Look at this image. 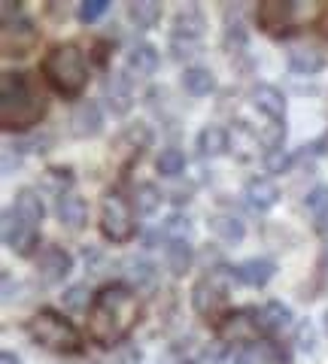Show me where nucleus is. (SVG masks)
I'll use <instances>...</instances> for the list:
<instances>
[{"label": "nucleus", "instance_id": "nucleus-1", "mask_svg": "<svg viewBox=\"0 0 328 364\" xmlns=\"http://www.w3.org/2000/svg\"><path fill=\"white\" fill-rule=\"evenodd\" d=\"M140 301L128 286H104L88 306V334L100 346L122 343L137 325Z\"/></svg>", "mask_w": 328, "mask_h": 364}, {"label": "nucleus", "instance_id": "nucleus-2", "mask_svg": "<svg viewBox=\"0 0 328 364\" xmlns=\"http://www.w3.org/2000/svg\"><path fill=\"white\" fill-rule=\"evenodd\" d=\"M46 112V97L25 73H4L0 79V124L6 131H25Z\"/></svg>", "mask_w": 328, "mask_h": 364}, {"label": "nucleus", "instance_id": "nucleus-3", "mask_svg": "<svg viewBox=\"0 0 328 364\" xmlns=\"http://www.w3.org/2000/svg\"><path fill=\"white\" fill-rule=\"evenodd\" d=\"M43 76L49 79V85L61 95H79L88 82V67L83 52L73 43L55 46V49L43 58Z\"/></svg>", "mask_w": 328, "mask_h": 364}, {"label": "nucleus", "instance_id": "nucleus-4", "mask_svg": "<svg viewBox=\"0 0 328 364\" xmlns=\"http://www.w3.org/2000/svg\"><path fill=\"white\" fill-rule=\"evenodd\" d=\"M28 334L37 346L52 349V352H79L83 349V337L76 328L67 322L64 316L52 313V310H40L37 316L28 322Z\"/></svg>", "mask_w": 328, "mask_h": 364}, {"label": "nucleus", "instance_id": "nucleus-5", "mask_svg": "<svg viewBox=\"0 0 328 364\" xmlns=\"http://www.w3.org/2000/svg\"><path fill=\"white\" fill-rule=\"evenodd\" d=\"M134 207L122 191H107L100 200V231L110 243H128L134 237Z\"/></svg>", "mask_w": 328, "mask_h": 364}, {"label": "nucleus", "instance_id": "nucleus-6", "mask_svg": "<svg viewBox=\"0 0 328 364\" xmlns=\"http://www.w3.org/2000/svg\"><path fill=\"white\" fill-rule=\"evenodd\" d=\"M258 331H262V322H258L255 310H234L219 322V340L231 346L258 343Z\"/></svg>", "mask_w": 328, "mask_h": 364}, {"label": "nucleus", "instance_id": "nucleus-7", "mask_svg": "<svg viewBox=\"0 0 328 364\" xmlns=\"http://www.w3.org/2000/svg\"><path fill=\"white\" fill-rule=\"evenodd\" d=\"M225 270H210L195 282L191 289V306L201 313V316H210L219 310V304L225 301Z\"/></svg>", "mask_w": 328, "mask_h": 364}, {"label": "nucleus", "instance_id": "nucleus-8", "mask_svg": "<svg viewBox=\"0 0 328 364\" xmlns=\"http://www.w3.org/2000/svg\"><path fill=\"white\" fill-rule=\"evenodd\" d=\"M70 270H73V258L61 246H46L37 255V277L46 282V286H58V282H64L67 277H70Z\"/></svg>", "mask_w": 328, "mask_h": 364}, {"label": "nucleus", "instance_id": "nucleus-9", "mask_svg": "<svg viewBox=\"0 0 328 364\" xmlns=\"http://www.w3.org/2000/svg\"><path fill=\"white\" fill-rule=\"evenodd\" d=\"M4 243L18 255H28L37 246V228L28 225L16 210L4 213Z\"/></svg>", "mask_w": 328, "mask_h": 364}, {"label": "nucleus", "instance_id": "nucleus-10", "mask_svg": "<svg viewBox=\"0 0 328 364\" xmlns=\"http://www.w3.org/2000/svg\"><path fill=\"white\" fill-rule=\"evenodd\" d=\"M104 100L110 104L112 116H125L134 107V88H131V79L125 73H112L107 82H104Z\"/></svg>", "mask_w": 328, "mask_h": 364}, {"label": "nucleus", "instance_id": "nucleus-11", "mask_svg": "<svg viewBox=\"0 0 328 364\" xmlns=\"http://www.w3.org/2000/svg\"><path fill=\"white\" fill-rule=\"evenodd\" d=\"M104 128V116H100V107L95 100H83L76 104L73 112H70V131L73 136H95Z\"/></svg>", "mask_w": 328, "mask_h": 364}, {"label": "nucleus", "instance_id": "nucleus-12", "mask_svg": "<svg viewBox=\"0 0 328 364\" xmlns=\"http://www.w3.org/2000/svg\"><path fill=\"white\" fill-rule=\"evenodd\" d=\"M37 46V31L31 21L4 25V55H28Z\"/></svg>", "mask_w": 328, "mask_h": 364}, {"label": "nucleus", "instance_id": "nucleus-13", "mask_svg": "<svg viewBox=\"0 0 328 364\" xmlns=\"http://www.w3.org/2000/svg\"><path fill=\"white\" fill-rule=\"evenodd\" d=\"M234 273H237V279L240 282H246V286L262 289V286H268V282L274 279L277 264L274 261H268V258H246L243 264L234 267Z\"/></svg>", "mask_w": 328, "mask_h": 364}, {"label": "nucleus", "instance_id": "nucleus-14", "mask_svg": "<svg viewBox=\"0 0 328 364\" xmlns=\"http://www.w3.org/2000/svg\"><path fill=\"white\" fill-rule=\"evenodd\" d=\"M243 198H246V203H250L255 213H265V210H270L280 200V186L274 179H250Z\"/></svg>", "mask_w": 328, "mask_h": 364}, {"label": "nucleus", "instance_id": "nucleus-15", "mask_svg": "<svg viewBox=\"0 0 328 364\" xmlns=\"http://www.w3.org/2000/svg\"><path fill=\"white\" fill-rule=\"evenodd\" d=\"M295 18V4H282V0H265L258 6V25L265 31H280Z\"/></svg>", "mask_w": 328, "mask_h": 364}, {"label": "nucleus", "instance_id": "nucleus-16", "mask_svg": "<svg viewBox=\"0 0 328 364\" xmlns=\"http://www.w3.org/2000/svg\"><path fill=\"white\" fill-rule=\"evenodd\" d=\"M250 97H253V104L262 109L270 122H282V116H286V97L280 95V88H274V85H255Z\"/></svg>", "mask_w": 328, "mask_h": 364}, {"label": "nucleus", "instance_id": "nucleus-17", "mask_svg": "<svg viewBox=\"0 0 328 364\" xmlns=\"http://www.w3.org/2000/svg\"><path fill=\"white\" fill-rule=\"evenodd\" d=\"M210 231L216 234L222 243L234 246V243L243 240L246 225H243L240 215H234V213H213V215H210Z\"/></svg>", "mask_w": 328, "mask_h": 364}, {"label": "nucleus", "instance_id": "nucleus-18", "mask_svg": "<svg viewBox=\"0 0 328 364\" xmlns=\"http://www.w3.org/2000/svg\"><path fill=\"white\" fill-rule=\"evenodd\" d=\"M158 49L149 43H137L134 49L128 52V58H125V67H128V73L131 76H152L158 70Z\"/></svg>", "mask_w": 328, "mask_h": 364}, {"label": "nucleus", "instance_id": "nucleus-19", "mask_svg": "<svg viewBox=\"0 0 328 364\" xmlns=\"http://www.w3.org/2000/svg\"><path fill=\"white\" fill-rule=\"evenodd\" d=\"M203 28H207V18L198 6H183L174 16V33L171 37H189V40H201Z\"/></svg>", "mask_w": 328, "mask_h": 364}, {"label": "nucleus", "instance_id": "nucleus-20", "mask_svg": "<svg viewBox=\"0 0 328 364\" xmlns=\"http://www.w3.org/2000/svg\"><path fill=\"white\" fill-rule=\"evenodd\" d=\"M231 146V136L225 128H219V124H203L201 134H198V152L203 158H219L228 152Z\"/></svg>", "mask_w": 328, "mask_h": 364}, {"label": "nucleus", "instance_id": "nucleus-21", "mask_svg": "<svg viewBox=\"0 0 328 364\" xmlns=\"http://www.w3.org/2000/svg\"><path fill=\"white\" fill-rule=\"evenodd\" d=\"M149 143H152V131L146 128V124H128L116 140V152L137 158L143 149H149Z\"/></svg>", "mask_w": 328, "mask_h": 364}, {"label": "nucleus", "instance_id": "nucleus-22", "mask_svg": "<svg viewBox=\"0 0 328 364\" xmlns=\"http://www.w3.org/2000/svg\"><path fill=\"white\" fill-rule=\"evenodd\" d=\"M55 213H58V222L64 228L79 231V228L85 225V219H88V203L83 198H76V195H64L58 200V207H55Z\"/></svg>", "mask_w": 328, "mask_h": 364}, {"label": "nucleus", "instance_id": "nucleus-23", "mask_svg": "<svg viewBox=\"0 0 328 364\" xmlns=\"http://www.w3.org/2000/svg\"><path fill=\"white\" fill-rule=\"evenodd\" d=\"M289 67H292V73H298V76H313L325 67V55L319 49H313V46H301V49L289 52Z\"/></svg>", "mask_w": 328, "mask_h": 364}, {"label": "nucleus", "instance_id": "nucleus-24", "mask_svg": "<svg viewBox=\"0 0 328 364\" xmlns=\"http://www.w3.org/2000/svg\"><path fill=\"white\" fill-rule=\"evenodd\" d=\"M13 210H16L28 225H33V228H40L43 215H46V210H43V200H40V195H37L33 188H21V191H18Z\"/></svg>", "mask_w": 328, "mask_h": 364}, {"label": "nucleus", "instance_id": "nucleus-25", "mask_svg": "<svg viewBox=\"0 0 328 364\" xmlns=\"http://www.w3.org/2000/svg\"><path fill=\"white\" fill-rule=\"evenodd\" d=\"M125 273L137 291H152L158 286V270H155L152 261H146V258H131Z\"/></svg>", "mask_w": 328, "mask_h": 364}, {"label": "nucleus", "instance_id": "nucleus-26", "mask_svg": "<svg viewBox=\"0 0 328 364\" xmlns=\"http://www.w3.org/2000/svg\"><path fill=\"white\" fill-rule=\"evenodd\" d=\"M128 18L134 21V28L149 31L162 21V4H155V0H134V4H128Z\"/></svg>", "mask_w": 328, "mask_h": 364}, {"label": "nucleus", "instance_id": "nucleus-27", "mask_svg": "<svg viewBox=\"0 0 328 364\" xmlns=\"http://www.w3.org/2000/svg\"><path fill=\"white\" fill-rule=\"evenodd\" d=\"M258 322H262V331H282V328H289L292 325V310L286 304H280V301H270L262 306V313H258Z\"/></svg>", "mask_w": 328, "mask_h": 364}, {"label": "nucleus", "instance_id": "nucleus-28", "mask_svg": "<svg viewBox=\"0 0 328 364\" xmlns=\"http://www.w3.org/2000/svg\"><path fill=\"white\" fill-rule=\"evenodd\" d=\"M191 246L189 240H167V249H164V261H167V270L174 277H183V273L191 267Z\"/></svg>", "mask_w": 328, "mask_h": 364}, {"label": "nucleus", "instance_id": "nucleus-29", "mask_svg": "<svg viewBox=\"0 0 328 364\" xmlns=\"http://www.w3.org/2000/svg\"><path fill=\"white\" fill-rule=\"evenodd\" d=\"M183 88L191 97H203L216 88V79H213V73L207 70V67H189V70L183 73Z\"/></svg>", "mask_w": 328, "mask_h": 364}, {"label": "nucleus", "instance_id": "nucleus-30", "mask_svg": "<svg viewBox=\"0 0 328 364\" xmlns=\"http://www.w3.org/2000/svg\"><path fill=\"white\" fill-rule=\"evenodd\" d=\"M73 186V170L70 167H49L46 173H43V191H49L55 198H64V188Z\"/></svg>", "mask_w": 328, "mask_h": 364}, {"label": "nucleus", "instance_id": "nucleus-31", "mask_svg": "<svg viewBox=\"0 0 328 364\" xmlns=\"http://www.w3.org/2000/svg\"><path fill=\"white\" fill-rule=\"evenodd\" d=\"M155 167H158V173H162V176H179L186 170V155L179 149H174V146H171V149H162Z\"/></svg>", "mask_w": 328, "mask_h": 364}, {"label": "nucleus", "instance_id": "nucleus-32", "mask_svg": "<svg viewBox=\"0 0 328 364\" xmlns=\"http://www.w3.org/2000/svg\"><path fill=\"white\" fill-rule=\"evenodd\" d=\"M137 210L143 215H152L158 207H162V191H158L155 186H149V182H143V186H137Z\"/></svg>", "mask_w": 328, "mask_h": 364}, {"label": "nucleus", "instance_id": "nucleus-33", "mask_svg": "<svg viewBox=\"0 0 328 364\" xmlns=\"http://www.w3.org/2000/svg\"><path fill=\"white\" fill-rule=\"evenodd\" d=\"M174 358H176V364H198L203 358V346L198 343L195 337L179 340V343L174 346Z\"/></svg>", "mask_w": 328, "mask_h": 364}, {"label": "nucleus", "instance_id": "nucleus-34", "mask_svg": "<svg viewBox=\"0 0 328 364\" xmlns=\"http://www.w3.org/2000/svg\"><path fill=\"white\" fill-rule=\"evenodd\" d=\"M258 140H262V146L268 152L282 149V140H286V124H282V122H270L268 128L258 134Z\"/></svg>", "mask_w": 328, "mask_h": 364}, {"label": "nucleus", "instance_id": "nucleus-35", "mask_svg": "<svg viewBox=\"0 0 328 364\" xmlns=\"http://www.w3.org/2000/svg\"><path fill=\"white\" fill-rule=\"evenodd\" d=\"M61 301H64L67 310H73V313L85 310V306H88V286H83V282H79V286H70L61 294Z\"/></svg>", "mask_w": 328, "mask_h": 364}, {"label": "nucleus", "instance_id": "nucleus-36", "mask_svg": "<svg viewBox=\"0 0 328 364\" xmlns=\"http://www.w3.org/2000/svg\"><path fill=\"white\" fill-rule=\"evenodd\" d=\"M171 52L176 61H186V58H195L201 52V40H189V37H171Z\"/></svg>", "mask_w": 328, "mask_h": 364}, {"label": "nucleus", "instance_id": "nucleus-37", "mask_svg": "<svg viewBox=\"0 0 328 364\" xmlns=\"http://www.w3.org/2000/svg\"><path fill=\"white\" fill-rule=\"evenodd\" d=\"M107 9H110V0H85V4L79 6V21H83V25H92V21H97Z\"/></svg>", "mask_w": 328, "mask_h": 364}, {"label": "nucleus", "instance_id": "nucleus-38", "mask_svg": "<svg viewBox=\"0 0 328 364\" xmlns=\"http://www.w3.org/2000/svg\"><path fill=\"white\" fill-rule=\"evenodd\" d=\"M164 234H171V240H189V234H191V225L186 215H171V219L164 222Z\"/></svg>", "mask_w": 328, "mask_h": 364}, {"label": "nucleus", "instance_id": "nucleus-39", "mask_svg": "<svg viewBox=\"0 0 328 364\" xmlns=\"http://www.w3.org/2000/svg\"><path fill=\"white\" fill-rule=\"evenodd\" d=\"M307 210L313 213V215H322V213H328V186H316L310 195H307Z\"/></svg>", "mask_w": 328, "mask_h": 364}, {"label": "nucleus", "instance_id": "nucleus-40", "mask_svg": "<svg viewBox=\"0 0 328 364\" xmlns=\"http://www.w3.org/2000/svg\"><path fill=\"white\" fill-rule=\"evenodd\" d=\"M292 164V158L286 149H274V152H265V170L268 173H282Z\"/></svg>", "mask_w": 328, "mask_h": 364}, {"label": "nucleus", "instance_id": "nucleus-41", "mask_svg": "<svg viewBox=\"0 0 328 364\" xmlns=\"http://www.w3.org/2000/svg\"><path fill=\"white\" fill-rule=\"evenodd\" d=\"M295 343L301 352H316V331L310 322H301L298 331H295Z\"/></svg>", "mask_w": 328, "mask_h": 364}, {"label": "nucleus", "instance_id": "nucleus-42", "mask_svg": "<svg viewBox=\"0 0 328 364\" xmlns=\"http://www.w3.org/2000/svg\"><path fill=\"white\" fill-rule=\"evenodd\" d=\"M246 46V33L240 25H228V31H225V49H234V52H240Z\"/></svg>", "mask_w": 328, "mask_h": 364}, {"label": "nucleus", "instance_id": "nucleus-43", "mask_svg": "<svg viewBox=\"0 0 328 364\" xmlns=\"http://www.w3.org/2000/svg\"><path fill=\"white\" fill-rule=\"evenodd\" d=\"M18 164H21V155H18L16 146H9V149H4V173H6V176H9V173H16Z\"/></svg>", "mask_w": 328, "mask_h": 364}, {"label": "nucleus", "instance_id": "nucleus-44", "mask_svg": "<svg viewBox=\"0 0 328 364\" xmlns=\"http://www.w3.org/2000/svg\"><path fill=\"white\" fill-rule=\"evenodd\" d=\"M18 282H13V277H9V273H4V301L6 304H13L16 298H18Z\"/></svg>", "mask_w": 328, "mask_h": 364}, {"label": "nucleus", "instance_id": "nucleus-45", "mask_svg": "<svg viewBox=\"0 0 328 364\" xmlns=\"http://www.w3.org/2000/svg\"><path fill=\"white\" fill-rule=\"evenodd\" d=\"M13 16H18V4L4 0V6H0V18H4V25H13Z\"/></svg>", "mask_w": 328, "mask_h": 364}, {"label": "nucleus", "instance_id": "nucleus-46", "mask_svg": "<svg viewBox=\"0 0 328 364\" xmlns=\"http://www.w3.org/2000/svg\"><path fill=\"white\" fill-rule=\"evenodd\" d=\"M316 219V231H319L322 237H328V213H322V215H313Z\"/></svg>", "mask_w": 328, "mask_h": 364}, {"label": "nucleus", "instance_id": "nucleus-47", "mask_svg": "<svg viewBox=\"0 0 328 364\" xmlns=\"http://www.w3.org/2000/svg\"><path fill=\"white\" fill-rule=\"evenodd\" d=\"M0 364H21V361L13 355V352H4V355H0Z\"/></svg>", "mask_w": 328, "mask_h": 364}, {"label": "nucleus", "instance_id": "nucleus-48", "mask_svg": "<svg viewBox=\"0 0 328 364\" xmlns=\"http://www.w3.org/2000/svg\"><path fill=\"white\" fill-rule=\"evenodd\" d=\"M319 267L328 273V246H322V255H319Z\"/></svg>", "mask_w": 328, "mask_h": 364}, {"label": "nucleus", "instance_id": "nucleus-49", "mask_svg": "<svg viewBox=\"0 0 328 364\" xmlns=\"http://www.w3.org/2000/svg\"><path fill=\"white\" fill-rule=\"evenodd\" d=\"M325 331H328V313H325Z\"/></svg>", "mask_w": 328, "mask_h": 364}]
</instances>
